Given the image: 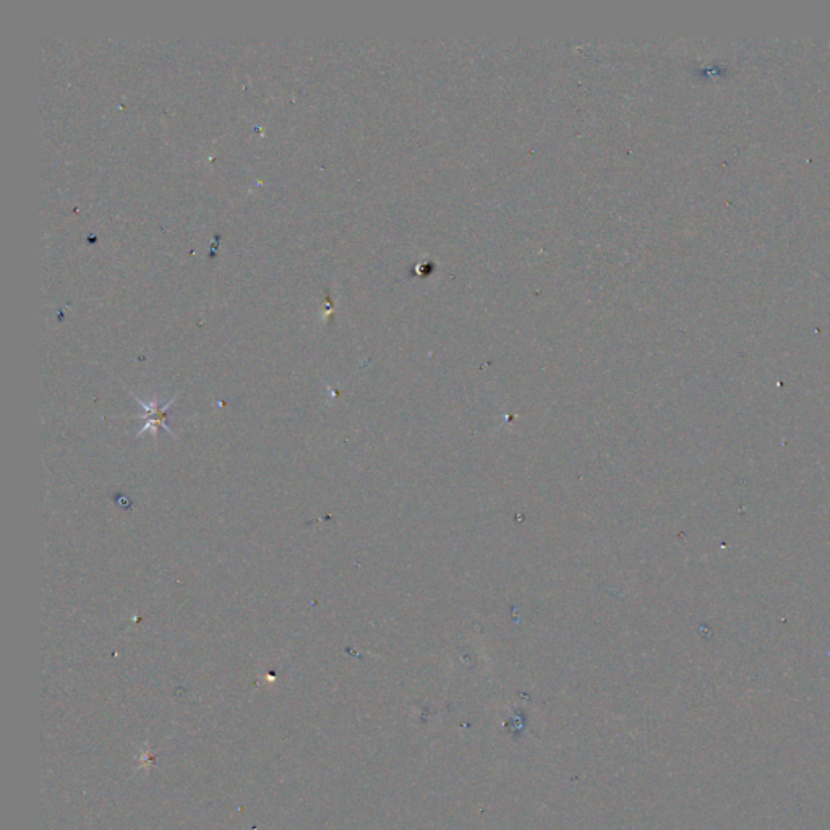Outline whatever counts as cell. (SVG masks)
<instances>
[{"label":"cell","instance_id":"1","mask_svg":"<svg viewBox=\"0 0 830 830\" xmlns=\"http://www.w3.org/2000/svg\"><path fill=\"white\" fill-rule=\"evenodd\" d=\"M142 406L143 409H146V411L150 412L151 414L150 420L146 422L145 427H143L142 433L146 432V430H150V428H153V432L156 433L158 432L159 425H163V427L166 428V430H169V427H167L166 422H164V420H166V412L167 409L171 407V403H167L166 406L163 407V409H159L158 404H153V406L148 407L146 406V404L142 403Z\"/></svg>","mask_w":830,"mask_h":830}]
</instances>
